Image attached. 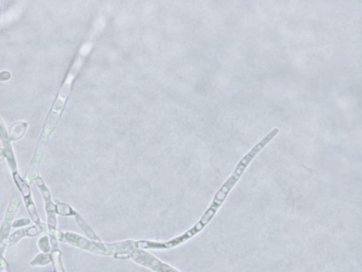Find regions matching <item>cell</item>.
<instances>
[{
	"label": "cell",
	"instance_id": "11",
	"mask_svg": "<svg viewBox=\"0 0 362 272\" xmlns=\"http://www.w3.org/2000/svg\"><path fill=\"white\" fill-rule=\"evenodd\" d=\"M55 213L56 214L60 216H74L76 214V211L73 210L71 206L68 204H64V203L60 202L59 201H55Z\"/></svg>",
	"mask_w": 362,
	"mask_h": 272
},
{
	"label": "cell",
	"instance_id": "15",
	"mask_svg": "<svg viewBox=\"0 0 362 272\" xmlns=\"http://www.w3.org/2000/svg\"><path fill=\"white\" fill-rule=\"evenodd\" d=\"M10 74L8 72H3L0 73V79L1 80H8L10 79Z\"/></svg>",
	"mask_w": 362,
	"mask_h": 272
},
{
	"label": "cell",
	"instance_id": "8",
	"mask_svg": "<svg viewBox=\"0 0 362 272\" xmlns=\"http://www.w3.org/2000/svg\"><path fill=\"white\" fill-rule=\"evenodd\" d=\"M12 174L14 183L17 186L19 193L22 195V198H27L29 196H32L30 185L24 178H22V176L19 174V171H15V172L12 173Z\"/></svg>",
	"mask_w": 362,
	"mask_h": 272
},
{
	"label": "cell",
	"instance_id": "7",
	"mask_svg": "<svg viewBox=\"0 0 362 272\" xmlns=\"http://www.w3.org/2000/svg\"><path fill=\"white\" fill-rule=\"evenodd\" d=\"M23 201L24 206H25L28 214H29V216H30L31 221L34 222V224L36 225V226L41 227V228H44L45 230H46V224L41 222V218H40L39 214H38L36 206L35 205L32 196H29V197H27V198L23 199Z\"/></svg>",
	"mask_w": 362,
	"mask_h": 272
},
{
	"label": "cell",
	"instance_id": "6",
	"mask_svg": "<svg viewBox=\"0 0 362 272\" xmlns=\"http://www.w3.org/2000/svg\"><path fill=\"white\" fill-rule=\"evenodd\" d=\"M0 138H1L3 146H4L3 150H4L5 157H6L10 170L12 173L18 171L17 160H16L15 154L12 150L11 140L8 136L4 125L1 123H0Z\"/></svg>",
	"mask_w": 362,
	"mask_h": 272
},
{
	"label": "cell",
	"instance_id": "9",
	"mask_svg": "<svg viewBox=\"0 0 362 272\" xmlns=\"http://www.w3.org/2000/svg\"><path fill=\"white\" fill-rule=\"evenodd\" d=\"M74 216L76 217V222L77 223H78V226H79L80 228L83 230V231H84V233L86 234L87 236L90 237V238L92 239V240L101 241L99 237L96 235V234L94 233L93 230L91 229V228L88 226V223L85 221L83 218L82 217V216H80L78 212H76V214Z\"/></svg>",
	"mask_w": 362,
	"mask_h": 272
},
{
	"label": "cell",
	"instance_id": "5",
	"mask_svg": "<svg viewBox=\"0 0 362 272\" xmlns=\"http://www.w3.org/2000/svg\"><path fill=\"white\" fill-rule=\"evenodd\" d=\"M44 228L38 227L36 225L30 227H24L16 230L8 237V245L15 246L18 244L24 237H35L43 233Z\"/></svg>",
	"mask_w": 362,
	"mask_h": 272
},
{
	"label": "cell",
	"instance_id": "1",
	"mask_svg": "<svg viewBox=\"0 0 362 272\" xmlns=\"http://www.w3.org/2000/svg\"><path fill=\"white\" fill-rule=\"evenodd\" d=\"M64 240L73 247L103 255H114L121 252L130 254L132 250L137 248L135 242L132 240L112 244H104L101 242L99 243V242L91 241L72 232H66L64 233Z\"/></svg>",
	"mask_w": 362,
	"mask_h": 272
},
{
	"label": "cell",
	"instance_id": "13",
	"mask_svg": "<svg viewBox=\"0 0 362 272\" xmlns=\"http://www.w3.org/2000/svg\"><path fill=\"white\" fill-rule=\"evenodd\" d=\"M37 245L38 248L42 253H49L51 251L50 239L48 235H43L38 239Z\"/></svg>",
	"mask_w": 362,
	"mask_h": 272
},
{
	"label": "cell",
	"instance_id": "4",
	"mask_svg": "<svg viewBox=\"0 0 362 272\" xmlns=\"http://www.w3.org/2000/svg\"><path fill=\"white\" fill-rule=\"evenodd\" d=\"M34 181L38 190L41 192L43 202H44V209L47 220L46 226L48 233L57 232V214L55 213V204L52 200L51 192L41 176H36Z\"/></svg>",
	"mask_w": 362,
	"mask_h": 272
},
{
	"label": "cell",
	"instance_id": "2",
	"mask_svg": "<svg viewBox=\"0 0 362 272\" xmlns=\"http://www.w3.org/2000/svg\"><path fill=\"white\" fill-rule=\"evenodd\" d=\"M21 202H22V199H21L20 196L17 193L14 194L10 204H9L5 217L0 226V266L4 261L3 255H4L5 249L8 246V240L10 235L12 223L17 211H18Z\"/></svg>",
	"mask_w": 362,
	"mask_h": 272
},
{
	"label": "cell",
	"instance_id": "3",
	"mask_svg": "<svg viewBox=\"0 0 362 272\" xmlns=\"http://www.w3.org/2000/svg\"><path fill=\"white\" fill-rule=\"evenodd\" d=\"M130 257L136 264L155 272H181L143 249H134L130 252Z\"/></svg>",
	"mask_w": 362,
	"mask_h": 272
},
{
	"label": "cell",
	"instance_id": "10",
	"mask_svg": "<svg viewBox=\"0 0 362 272\" xmlns=\"http://www.w3.org/2000/svg\"><path fill=\"white\" fill-rule=\"evenodd\" d=\"M27 127V124L24 122H19L14 124L10 129V140L15 141L20 139L24 136Z\"/></svg>",
	"mask_w": 362,
	"mask_h": 272
},
{
	"label": "cell",
	"instance_id": "14",
	"mask_svg": "<svg viewBox=\"0 0 362 272\" xmlns=\"http://www.w3.org/2000/svg\"><path fill=\"white\" fill-rule=\"evenodd\" d=\"M31 220L29 218H22L14 221L12 223V228H22L31 224Z\"/></svg>",
	"mask_w": 362,
	"mask_h": 272
},
{
	"label": "cell",
	"instance_id": "16",
	"mask_svg": "<svg viewBox=\"0 0 362 272\" xmlns=\"http://www.w3.org/2000/svg\"><path fill=\"white\" fill-rule=\"evenodd\" d=\"M4 150L3 149L0 148V160L5 158Z\"/></svg>",
	"mask_w": 362,
	"mask_h": 272
},
{
	"label": "cell",
	"instance_id": "12",
	"mask_svg": "<svg viewBox=\"0 0 362 272\" xmlns=\"http://www.w3.org/2000/svg\"><path fill=\"white\" fill-rule=\"evenodd\" d=\"M52 261L51 255L48 253H40L31 261L32 266H45Z\"/></svg>",
	"mask_w": 362,
	"mask_h": 272
}]
</instances>
